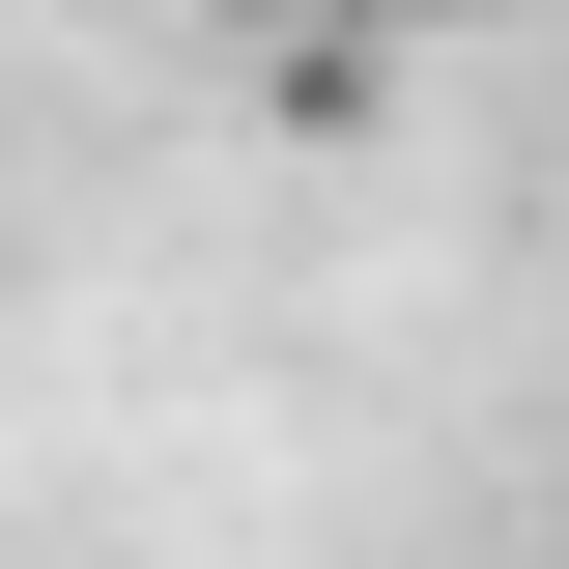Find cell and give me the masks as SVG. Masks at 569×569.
<instances>
[{"label": "cell", "instance_id": "6da1fadb", "mask_svg": "<svg viewBox=\"0 0 569 569\" xmlns=\"http://www.w3.org/2000/svg\"><path fill=\"white\" fill-rule=\"evenodd\" d=\"M399 29H512V0H399Z\"/></svg>", "mask_w": 569, "mask_h": 569}]
</instances>
